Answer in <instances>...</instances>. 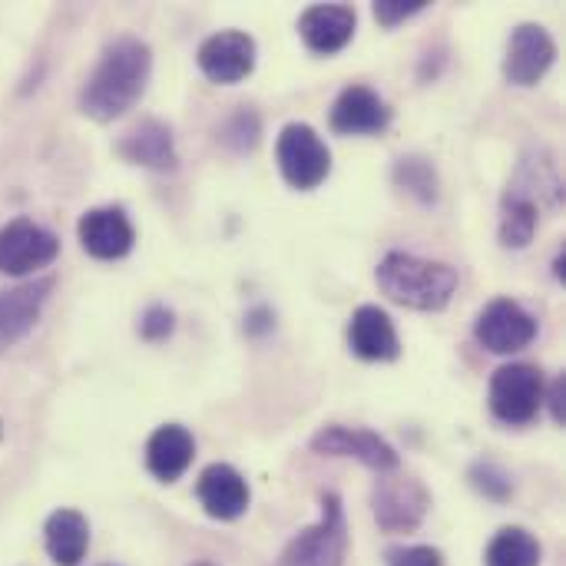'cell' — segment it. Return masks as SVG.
I'll use <instances>...</instances> for the list:
<instances>
[{
  "label": "cell",
  "instance_id": "obj_2",
  "mask_svg": "<svg viewBox=\"0 0 566 566\" xmlns=\"http://www.w3.org/2000/svg\"><path fill=\"white\" fill-rule=\"evenodd\" d=\"M381 292L415 312H441L458 292V269L411 252H388L378 265Z\"/></svg>",
  "mask_w": 566,
  "mask_h": 566
},
{
  "label": "cell",
  "instance_id": "obj_20",
  "mask_svg": "<svg viewBox=\"0 0 566 566\" xmlns=\"http://www.w3.org/2000/svg\"><path fill=\"white\" fill-rule=\"evenodd\" d=\"M43 544L46 554L56 566H76L86 551H90V524L80 511L73 507H60L56 514L46 517L43 527Z\"/></svg>",
  "mask_w": 566,
  "mask_h": 566
},
{
  "label": "cell",
  "instance_id": "obj_4",
  "mask_svg": "<svg viewBox=\"0 0 566 566\" xmlns=\"http://www.w3.org/2000/svg\"><path fill=\"white\" fill-rule=\"evenodd\" d=\"M275 159H279L282 179L298 192L318 189L332 172V153H328L325 139L318 136V129L308 123H289L279 133Z\"/></svg>",
  "mask_w": 566,
  "mask_h": 566
},
{
  "label": "cell",
  "instance_id": "obj_13",
  "mask_svg": "<svg viewBox=\"0 0 566 566\" xmlns=\"http://www.w3.org/2000/svg\"><path fill=\"white\" fill-rule=\"evenodd\" d=\"M80 245L99 259V262H116L123 255L133 252L136 242V229L129 222V216L119 206H103V209H90L80 226H76Z\"/></svg>",
  "mask_w": 566,
  "mask_h": 566
},
{
  "label": "cell",
  "instance_id": "obj_17",
  "mask_svg": "<svg viewBox=\"0 0 566 566\" xmlns=\"http://www.w3.org/2000/svg\"><path fill=\"white\" fill-rule=\"evenodd\" d=\"M348 348L361 361H395L401 355V342L388 312L378 305H361L348 322Z\"/></svg>",
  "mask_w": 566,
  "mask_h": 566
},
{
  "label": "cell",
  "instance_id": "obj_27",
  "mask_svg": "<svg viewBox=\"0 0 566 566\" xmlns=\"http://www.w3.org/2000/svg\"><path fill=\"white\" fill-rule=\"evenodd\" d=\"M388 566H444V557L434 547H398L388 551Z\"/></svg>",
  "mask_w": 566,
  "mask_h": 566
},
{
  "label": "cell",
  "instance_id": "obj_24",
  "mask_svg": "<svg viewBox=\"0 0 566 566\" xmlns=\"http://www.w3.org/2000/svg\"><path fill=\"white\" fill-rule=\"evenodd\" d=\"M222 139H226L232 149H239V153L252 149V146L259 143V116H255L252 109H245V106H242V109L226 123Z\"/></svg>",
  "mask_w": 566,
  "mask_h": 566
},
{
  "label": "cell",
  "instance_id": "obj_8",
  "mask_svg": "<svg viewBox=\"0 0 566 566\" xmlns=\"http://www.w3.org/2000/svg\"><path fill=\"white\" fill-rule=\"evenodd\" d=\"M60 255V242L50 229L33 219H13L0 229V272L3 275H30L46 269Z\"/></svg>",
  "mask_w": 566,
  "mask_h": 566
},
{
  "label": "cell",
  "instance_id": "obj_22",
  "mask_svg": "<svg viewBox=\"0 0 566 566\" xmlns=\"http://www.w3.org/2000/svg\"><path fill=\"white\" fill-rule=\"evenodd\" d=\"M541 541L524 527H504L484 554L488 566H541Z\"/></svg>",
  "mask_w": 566,
  "mask_h": 566
},
{
  "label": "cell",
  "instance_id": "obj_19",
  "mask_svg": "<svg viewBox=\"0 0 566 566\" xmlns=\"http://www.w3.org/2000/svg\"><path fill=\"white\" fill-rule=\"evenodd\" d=\"M196 458V441L182 424H163L146 441V468L156 481L176 484Z\"/></svg>",
  "mask_w": 566,
  "mask_h": 566
},
{
  "label": "cell",
  "instance_id": "obj_11",
  "mask_svg": "<svg viewBox=\"0 0 566 566\" xmlns=\"http://www.w3.org/2000/svg\"><path fill=\"white\" fill-rule=\"evenodd\" d=\"M196 60L212 83L232 86L255 70V40L242 30H219L202 40Z\"/></svg>",
  "mask_w": 566,
  "mask_h": 566
},
{
  "label": "cell",
  "instance_id": "obj_1",
  "mask_svg": "<svg viewBox=\"0 0 566 566\" xmlns=\"http://www.w3.org/2000/svg\"><path fill=\"white\" fill-rule=\"evenodd\" d=\"M153 53L139 36H116L103 46L93 73L80 90V109L96 123H113L129 113L149 83Z\"/></svg>",
  "mask_w": 566,
  "mask_h": 566
},
{
  "label": "cell",
  "instance_id": "obj_26",
  "mask_svg": "<svg viewBox=\"0 0 566 566\" xmlns=\"http://www.w3.org/2000/svg\"><path fill=\"white\" fill-rule=\"evenodd\" d=\"M428 7V0H378L375 3V17L381 27H398L401 20L421 13Z\"/></svg>",
  "mask_w": 566,
  "mask_h": 566
},
{
  "label": "cell",
  "instance_id": "obj_16",
  "mask_svg": "<svg viewBox=\"0 0 566 566\" xmlns=\"http://www.w3.org/2000/svg\"><path fill=\"white\" fill-rule=\"evenodd\" d=\"M391 123L388 103L371 90V86H345L332 106V129L342 136H358V133H381Z\"/></svg>",
  "mask_w": 566,
  "mask_h": 566
},
{
  "label": "cell",
  "instance_id": "obj_7",
  "mask_svg": "<svg viewBox=\"0 0 566 566\" xmlns=\"http://www.w3.org/2000/svg\"><path fill=\"white\" fill-rule=\"evenodd\" d=\"M474 338L494 355H514L537 338V318L514 298H494L478 315Z\"/></svg>",
  "mask_w": 566,
  "mask_h": 566
},
{
  "label": "cell",
  "instance_id": "obj_14",
  "mask_svg": "<svg viewBox=\"0 0 566 566\" xmlns=\"http://www.w3.org/2000/svg\"><path fill=\"white\" fill-rule=\"evenodd\" d=\"M358 13L348 3H315L298 17V33L308 50L315 53H338L355 36Z\"/></svg>",
  "mask_w": 566,
  "mask_h": 566
},
{
  "label": "cell",
  "instance_id": "obj_23",
  "mask_svg": "<svg viewBox=\"0 0 566 566\" xmlns=\"http://www.w3.org/2000/svg\"><path fill=\"white\" fill-rule=\"evenodd\" d=\"M395 179H398V186H405L421 202H434L438 199V176H434V166L428 159H418V156L401 159L395 166Z\"/></svg>",
  "mask_w": 566,
  "mask_h": 566
},
{
  "label": "cell",
  "instance_id": "obj_21",
  "mask_svg": "<svg viewBox=\"0 0 566 566\" xmlns=\"http://www.w3.org/2000/svg\"><path fill=\"white\" fill-rule=\"evenodd\" d=\"M541 222V206L531 192L521 186H507L504 206H501V242L507 249H527Z\"/></svg>",
  "mask_w": 566,
  "mask_h": 566
},
{
  "label": "cell",
  "instance_id": "obj_30",
  "mask_svg": "<svg viewBox=\"0 0 566 566\" xmlns=\"http://www.w3.org/2000/svg\"><path fill=\"white\" fill-rule=\"evenodd\" d=\"M189 566H216V564H209V560H196V564H189Z\"/></svg>",
  "mask_w": 566,
  "mask_h": 566
},
{
  "label": "cell",
  "instance_id": "obj_12",
  "mask_svg": "<svg viewBox=\"0 0 566 566\" xmlns=\"http://www.w3.org/2000/svg\"><path fill=\"white\" fill-rule=\"evenodd\" d=\"M53 289H56V282L50 275L13 285V289H0V355L10 352L17 342H23L33 332Z\"/></svg>",
  "mask_w": 566,
  "mask_h": 566
},
{
  "label": "cell",
  "instance_id": "obj_15",
  "mask_svg": "<svg viewBox=\"0 0 566 566\" xmlns=\"http://www.w3.org/2000/svg\"><path fill=\"white\" fill-rule=\"evenodd\" d=\"M199 504L212 521H235L249 507V484L232 464H209L196 484Z\"/></svg>",
  "mask_w": 566,
  "mask_h": 566
},
{
  "label": "cell",
  "instance_id": "obj_28",
  "mask_svg": "<svg viewBox=\"0 0 566 566\" xmlns=\"http://www.w3.org/2000/svg\"><path fill=\"white\" fill-rule=\"evenodd\" d=\"M139 335L149 338V342H163L166 335H172V312L163 308V305H153L139 322Z\"/></svg>",
  "mask_w": 566,
  "mask_h": 566
},
{
  "label": "cell",
  "instance_id": "obj_18",
  "mask_svg": "<svg viewBox=\"0 0 566 566\" xmlns=\"http://www.w3.org/2000/svg\"><path fill=\"white\" fill-rule=\"evenodd\" d=\"M119 156L133 166H146L153 172H172L179 156H176V139L172 129L159 119H143L119 139Z\"/></svg>",
  "mask_w": 566,
  "mask_h": 566
},
{
  "label": "cell",
  "instance_id": "obj_29",
  "mask_svg": "<svg viewBox=\"0 0 566 566\" xmlns=\"http://www.w3.org/2000/svg\"><path fill=\"white\" fill-rule=\"evenodd\" d=\"M564 395H566V381L564 378H557L547 391H544V405H551V415H554V421L557 424H564L566 421V408H564Z\"/></svg>",
  "mask_w": 566,
  "mask_h": 566
},
{
  "label": "cell",
  "instance_id": "obj_10",
  "mask_svg": "<svg viewBox=\"0 0 566 566\" xmlns=\"http://www.w3.org/2000/svg\"><path fill=\"white\" fill-rule=\"evenodd\" d=\"M557 60V43L541 23H521L511 33L507 56H504V76L514 86H537L547 70Z\"/></svg>",
  "mask_w": 566,
  "mask_h": 566
},
{
  "label": "cell",
  "instance_id": "obj_9",
  "mask_svg": "<svg viewBox=\"0 0 566 566\" xmlns=\"http://www.w3.org/2000/svg\"><path fill=\"white\" fill-rule=\"evenodd\" d=\"M312 451L325 454V458H355L365 468H371L375 474H388V471L401 468L398 451L381 434L365 431V428H342V424L322 428L312 438Z\"/></svg>",
  "mask_w": 566,
  "mask_h": 566
},
{
  "label": "cell",
  "instance_id": "obj_3",
  "mask_svg": "<svg viewBox=\"0 0 566 566\" xmlns=\"http://www.w3.org/2000/svg\"><path fill=\"white\" fill-rule=\"evenodd\" d=\"M345 554H348L345 507L338 494L325 491L318 524L292 537L275 566H345Z\"/></svg>",
  "mask_w": 566,
  "mask_h": 566
},
{
  "label": "cell",
  "instance_id": "obj_25",
  "mask_svg": "<svg viewBox=\"0 0 566 566\" xmlns=\"http://www.w3.org/2000/svg\"><path fill=\"white\" fill-rule=\"evenodd\" d=\"M471 481H474V488H478L484 497H491V501H507L511 491H514L511 478H507L504 471H497L494 464H478V468L471 471Z\"/></svg>",
  "mask_w": 566,
  "mask_h": 566
},
{
  "label": "cell",
  "instance_id": "obj_5",
  "mask_svg": "<svg viewBox=\"0 0 566 566\" xmlns=\"http://www.w3.org/2000/svg\"><path fill=\"white\" fill-rule=\"evenodd\" d=\"M371 507L385 534H411L421 527L431 507V494L424 491L421 481H415L411 474H401L398 468V471L378 474L375 491H371Z\"/></svg>",
  "mask_w": 566,
  "mask_h": 566
},
{
  "label": "cell",
  "instance_id": "obj_6",
  "mask_svg": "<svg viewBox=\"0 0 566 566\" xmlns=\"http://www.w3.org/2000/svg\"><path fill=\"white\" fill-rule=\"evenodd\" d=\"M547 381L534 365H504L491 378V411L504 424H531L544 408Z\"/></svg>",
  "mask_w": 566,
  "mask_h": 566
}]
</instances>
